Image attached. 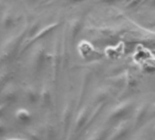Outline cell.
I'll return each mask as SVG.
<instances>
[{
    "instance_id": "obj_1",
    "label": "cell",
    "mask_w": 155,
    "mask_h": 140,
    "mask_svg": "<svg viewBox=\"0 0 155 140\" xmlns=\"http://www.w3.org/2000/svg\"><path fill=\"white\" fill-rule=\"evenodd\" d=\"M3 108H4V106H0V113L3 111Z\"/></svg>"
}]
</instances>
